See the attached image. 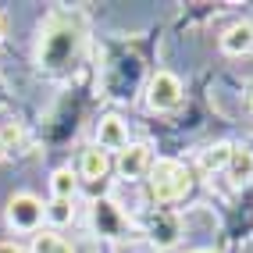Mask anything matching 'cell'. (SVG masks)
I'll list each match as a JSON object with an SVG mask.
<instances>
[{
  "mask_svg": "<svg viewBox=\"0 0 253 253\" xmlns=\"http://www.w3.org/2000/svg\"><path fill=\"white\" fill-rule=\"evenodd\" d=\"M82 46H86V29L75 14H64L54 11L40 29V43H36V64L40 72L46 75H64L72 72L79 57H82Z\"/></svg>",
  "mask_w": 253,
  "mask_h": 253,
  "instance_id": "cell-1",
  "label": "cell"
},
{
  "mask_svg": "<svg viewBox=\"0 0 253 253\" xmlns=\"http://www.w3.org/2000/svg\"><path fill=\"white\" fill-rule=\"evenodd\" d=\"M193 189V168L178 157H154V168L146 175V193L154 204H178Z\"/></svg>",
  "mask_w": 253,
  "mask_h": 253,
  "instance_id": "cell-2",
  "label": "cell"
},
{
  "mask_svg": "<svg viewBox=\"0 0 253 253\" xmlns=\"http://www.w3.org/2000/svg\"><path fill=\"white\" fill-rule=\"evenodd\" d=\"M93 214V228L100 239H114V243H122V239H139V225L128 217L125 207H118L114 200H96V204L89 207Z\"/></svg>",
  "mask_w": 253,
  "mask_h": 253,
  "instance_id": "cell-3",
  "label": "cell"
},
{
  "mask_svg": "<svg viewBox=\"0 0 253 253\" xmlns=\"http://www.w3.org/2000/svg\"><path fill=\"white\" fill-rule=\"evenodd\" d=\"M4 221L11 232H22V235H36L46 221V204L32 193H14L4 207Z\"/></svg>",
  "mask_w": 253,
  "mask_h": 253,
  "instance_id": "cell-4",
  "label": "cell"
},
{
  "mask_svg": "<svg viewBox=\"0 0 253 253\" xmlns=\"http://www.w3.org/2000/svg\"><path fill=\"white\" fill-rule=\"evenodd\" d=\"M182 79L175 75V72H168V68H161V72H154L150 75V82H146V111H154V114H168V111H175L178 104H182Z\"/></svg>",
  "mask_w": 253,
  "mask_h": 253,
  "instance_id": "cell-5",
  "label": "cell"
},
{
  "mask_svg": "<svg viewBox=\"0 0 253 253\" xmlns=\"http://www.w3.org/2000/svg\"><path fill=\"white\" fill-rule=\"evenodd\" d=\"M114 168H118V175H122L125 182H146L150 168H154V150H150L146 143H128L122 154H118Z\"/></svg>",
  "mask_w": 253,
  "mask_h": 253,
  "instance_id": "cell-6",
  "label": "cell"
},
{
  "mask_svg": "<svg viewBox=\"0 0 253 253\" xmlns=\"http://www.w3.org/2000/svg\"><path fill=\"white\" fill-rule=\"evenodd\" d=\"M128 146V125L122 122L118 114H104L96 122V150H114V154H122Z\"/></svg>",
  "mask_w": 253,
  "mask_h": 253,
  "instance_id": "cell-7",
  "label": "cell"
},
{
  "mask_svg": "<svg viewBox=\"0 0 253 253\" xmlns=\"http://www.w3.org/2000/svg\"><path fill=\"white\" fill-rule=\"evenodd\" d=\"M217 46L228 57H246L253 54V22H232L221 36H217Z\"/></svg>",
  "mask_w": 253,
  "mask_h": 253,
  "instance_id": "cell-8",
  "label": "cell"
},
{
  "mask_svg": "<svg viewBox=\"0 0 253 253\" xmlns=\"http://www.w3.org/2000/svg\"><path fill=\"white\" fill-rule=\"evenodd\" d=\"M111 171V157L104 154V150H96V146H89V150H82V157H79V178L82 182H100Z\"/></svg>",
  "mask_w": 253,
  "mask_h": 253,
  "instance_id": "cell-9",
  "label": "cell"
},
{
  "mask_svg": "<svg viewBox=\"0 0 253 253\" xmlns=\"http://www.w3.org/2000/svg\"><path fill=\"white\" fill-rule=\"evenodd\" d=\"M143 235H150V239H154L161 250H164V246H171V243L178 239V217H175V214H168V211H157V217L143 228Z\"/></svg>",
  "mask_w": 253,
  "mask_h": 253,
  "instance_id": "cell-10",
  "label": "cell"
},
{
  "mask_svg": "<svg viewBox=\"0 0 253 253\" xmlns=\"http://www.w3.org/2000/svg\"><path fill=\"white\" fill-rule=\"evenodd\" d=\"M225 175H228L232 185H246V182L253 178V150L232 146V157H228V164H225Z\"/></svg>",
  "mask_w": 253,
  "mask_h": 253,
  "instance_id": "cell-11",
  "label": "cell"
},
{
  "mask_svg": "<svg viewBox=\"0 0 253 253\" xmlns=\"http://www.w3.org/2000/svg\"><path fill=\"white\" fill-rule=\"evenodd\" d=\"M29 253H75V246L64 239V235H57L54 228H40L36 235H32Z\"/></svg>",
  "mask_w": 253,
  "mask_h": 253,
  "instance_id": "cell-12",
  "label": "cell"
},
{
  "mask_svg": "<svg viewBox=\"0 0 253 253\" xmlns=\"http://www.w3.org/2000/svg\"><path fill=\"white\" fill-rule=\"evenodd\" d=\"M232 157V143H214L200 154V171L204 175H214V171H225V164Z\"/></svg>",
  "mask_w": 253,
  "mask_h": 253,
  "instance_id": "cell-13",
  "label": "cell"
},
{
  "mask_svg": "<svg viewBox=\"0 0 253 253\" xmlns=\"http://www.w3.org/2000/svg\"><path fill=\"white\" fill-rule=\"evenodd\" d=\"M50 193H54V200H75L79 175L72 171V168H57V171L50 175Z\"/></svg>",
  "mask_w": 253,
  "mask_h": 253,
  "instance_id": "cell-14",
  "label": "cell"
},
{
  "mask_svg": "<svg viewBox=\"0 0 253 253\" xmlns=\"http://www.w3.org/2000/svg\"><path fill=\"white\" fill-rule=\"evenodd\" d=\"M46 221L54 228L72 225L75 221V200H50V204H46Z\"/></svg>",
  "mask_w": 253,
  "mask_h": 253,
  "instance_id": "cell-15",
  "label": "cell"
},
{
  "mask_svg": "<svg viewBox=\"0 0 253 253\" xmlns=\"http://www.w3.org/2000/svg\"><path fill=\"white\" fill-rule=\"evenodd\" d=\"M0 253H25L18 243H11V239H0Z\"/></svg>",
  "mask_w": 253,
  "mask_h": 253,
  "instance_id": "cell-16",
  "label": "cell"
},
{
  "mask_svg": "<svg viewBox=\"0 0 253 253\" xmlns=\"http://www.w3.org/2000/svg\"><path fill=\"white\" fill-rule=\"evenodd\" d=\"M4 36H7V18H4V11H0V43H4Z\"/></svg>",
  "mask_w": 253,
  "mask_h": 253,
  "instance_id": "cell-17",
  "label": "cell"
},
{
  "mask_svg": "<svg viewBox=\"0 0 253 253\" xmlns=\"http://www.w3.org/2000/svg\"><path fill=\"white\" fill-rule=\"evenodd\" d=\"M246 107H250V114H253V82L246 86Z\"/></svg>",
  "mask_w": 253,
  "mask_h": 253,
  "instance_id": "cell-18",
  "label": "cell"
},
{
  "mask_svg": "<svg viewBox=\"0 0 253 253\" xmlns=\"http://www.w3.org/2000/svg\"><path fill=\"white\" fill-rule=\"evenodd\" d=\"M7 157V150H4V139H0V161H4Z\"/></svg>",
  "mask_w": 253,
  "mask_h": 253,
  "instance_id": "cell-19",
  "label": "cell"
},
{
  "mask_svg": "<svg viewBox=\"0 0 253 253\" xmlns=\"http://www.w3.org/2000/svg\"><path fill=\"white\" fill-rule=\"evenodd\" d=\"M193 253H214V250H193Z\"/></svg>",
  "mask_w": 253,
  "mask_h": 253,
  "instance_id": "cell-20",
  "label": "cell"
}]
</instances>
